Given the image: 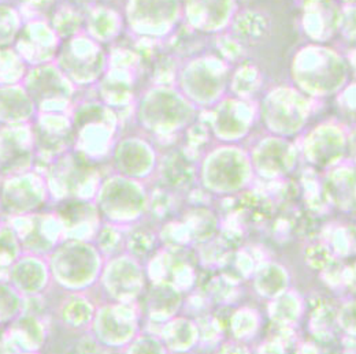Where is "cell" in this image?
I'll return each mask as SVG.
<instances>
[{"label": "cell", "mask_w": 356, "mask_h": 354, "mask_svg": "<svg viewBox=\"0 0 356 354\" xmlns=\"http://www.w3.org/2000/svg\"><path fill=\"white\" fill-rule=\"evenodd\" d=\"M248 152L238 146H221L197 162V186L214 199L237 197L254 186Z\"/></svg>", "instance_id": "6da1fadb"}, {"label": "cell", "mask_w": 356, "mask_h": 354, "mask_svg": "<svg viewBox=\"0 0 356 354\" xmlns=\"http://www.w3.org/2000/svg\"><path fill=\"white\" fill-rule=\"evenodd\" d=\"M93 201L104 223L129 227L148 217L149 182L113 171L102 178Z\"/></svg>", "instance_id": "7a4b0ae2"}, {"label": "cell", "mask_w": 356, "mask_h": 354, "mask_svg": "<svg viewBox=\"0 0 356 354\" xmlns=\"http://www.w3.org/2000/svg\"><path fill=\"white\" fill-rule=\"evenodd\" d=\"M93 339L104 351L122 352L144 328L143 317L136 304L104 301L92 319Z\"/></svg>", "instance_id": "3957f363"}, {"label": "cell", "mask_w": 356, "mask_h": 354, "mask_svg": "<svg viewBox=\"0 0 356 354\" xmlns=\"http://www.w3.org/2000/svg\"><path fill=\"white\" fill-rule=\"evenodd\" d=\"M97 280L106 301L137 304L149 279L145 266L122 252L104 260Z\"/></svg>", "instance_id": "277c9868"}, {"label": "cell", "mask_w": 356, "mask_h": 354, "mask_svg": "<svg viewBox=\"0 0 356 354\" xmlns=\"http://www.w3.org/2000/svg\"><path fill=\"white\" fill-rule=\"evenodd\" d=\"M200 259L192 246H162L145 264L148 279H165L191 293L197 283Z\"/></svg>", "instance_id": "5b68a950"}, {"label": "cell", "mask_w": 356, "mask_h": 354, "mask_svg": "<svg viewBox=\"0 0 356 354\" xmlns=\"http://www.w3.org/2000/svg\"><path fill=\"white\" fill-rule=\"evenodd\" d=\"M104 260L95 242H70L58 259V275L70 289H89L97 282Z\"/></svg>", "instance_id": "8992f818"}, {"label": "cell", "mask_w": 356, "mask_h": 354, "mask_svg": "<svg viewBox=\"0 0 356 354\" xmlns=\"http://www.w3.org/2000/svg\"><path fill=\"white\" fill-rule=\"evenodd\" d=\"M248 152L257 179L282 182L295 174L300 163V151L288 141L270 140Z\"/></svg>", "instance_id": "52a82bcc"}, {"label": "cell", "mask_w": 356, "mask_h": 354, "mask_svg": "<svg viewBox=\"0 0 356 354\" xmlns=\"http://www.w3.org/2000/svg\"><path fill=\"white\" fill-rule=\"evenodd\" d=\"M186 293L175 283L165 279L148 280V285L137 301L143 321L151 326H161L172 317L182 313Z\"/></svg>", "instance_id": "ba28073f"}, {"label": "cell", "mask_w": 356, "mask_h": 354, "mask_svg": "<svg viewBox=\"0 0 356 354\" xmlns=\"http://www.w3.org/2000/svg\"><path fill=\"white\" fill-rule=\"evenodd\" d=\"M319 187L323 204L327 210L340 215L355 212V166L344 162L319 177Z\"/></svg>", "instance_id": "9c48e42d"}, {"label": "cell", "mask_w": 356, "mask_h": 354, "mask_svg": "<svg viewBox=\"0 0 356 354\" xmlns=\"http://www.w3.org/2000/svg\"><path fill=\"white\" fill-rule=\"evenodd\" d=\"M159 156L152 145L138 140H125L115 146L111 156L114 173L125 177L151 182L158 167Z\"/></svg>", "instance_id": "30bf717a"}, {"label": "cell", "mask_w": 356, "mask_h": 354, "mask_svg": "<svg viewBox=\"0 0 356 354\" xmlns=\"http://www.w3.org/2000/svg\"><path fill=\"white\" fill-rule=\"evenodd\" d=\"M149 183L185 196L197 186V162L178 151L168 152L159 156L155 176Z\"/></svg>", "instance_id": "8fae6325"}, {"label": "cell", "mask_w": 356, "mask_h": 354, "mask_svg": "<svg viewBox=\"0 0 356 354\" xmlns=\"http://www.w3.org/2000/svg\"><path fill=\"white\" fill-rule=\"evenodd\" d=\"M248 283L252 293L267 303L292 287V273L281 262L266 259L257 262Z\"/></svg>", "instance_id": "7c38bea8"}, {"label": "cell", "mask_w": 356, "mask_h": 354, "mask_svg": "<svg viewBox=\"0 0 356 354\" xmlns=\"http://www.w3.org/2000/svg\"><path fill=\"white\" fill-rule=\"evenodd\" d=\"M156 332L168 353H191L199 348L200 344V328L196 319L179 313L166 323L158 326Z\"/></svg>", "instance_id": "4fadbf2b"}, {"label": "cell", "mask_w": 356, "mask_h": 354, "mask_svg": "<svg viewBox=\"0 0 356 354\" xmlns=\"http://www.w3.org/2000/svg\"><path fill=\"white\" fill-rule=\"evenodd\" d=\"M264 330V313L252 305H236L226 321V338L247 346L258 341ZM251 348V346H250Z\"/></svg>", "instance_id": "5bb4252c"}, {"label": "cell", "mask_w": 356, "mask_h": 354, "mask_svg": "<svg viewBox=\"0 0 356 354\" xmlns=\"http://www.w3.org/2000/svg\"><path fill=\"white\" fill-rule=\"evenodd\" d=\"M305 297L291 287L281 296L266 303V314L273 327L295 330L306 316Z\"/></svg>", "instance_id": "9a60e30c"}, {"label": "cell", "mask_w": 356, "mask_h": 354, "mask_svg": "<svg viewBox=\"0 0 356 354\" xmlns=\"http://www.w3.org/2000/svg\"><path fill=\"white\" fill-rule=\"evenodd\" d=\"M161 248L158 226L149 219L125 227V252L144 266Z\"/></svg>", "instance_id": "2e32d148"}, {"label": "cell", "mask_w": 356, "mask_h": 354, "mask_svg": "<svg viewBox=\"0 0 356 354\" xmlns=\"http://www.w3.org/2000/svg\"><path fill=\"white\" fill-rule=\"evenodd\" d=\"M257 260L252 253L243 248H236L226 252L216 269L223 280L232 286H244L250 282Z\"/></svg>", "instance_id": "e0dca14e"}, {"label": "cell", "mask_w": 356, "mask_h": 354, "mask_svg": "<svg viewBox=\"0 0 356 354\" xmlns=\"http://www.w3.org/2000/svg\"><path fill=\"white\" fill-rule=\"evenodd\" d=\"M95 245L104 259L125 252V228L103 221L95 235Z\"/></svg>", "instance_id": "ac0fdd59"}, {"label": "cell", "mask_w": 356, "mask_h": 354, "mask_svg": "<svg viewBox=\"0 0 356 354\" xmlns=\"http://www.w3.org/2000/svg\"><path fill=\"white\" fill-rule=\"evenodd\" d=\"M327 244L340 262L354 258L355 255L354 226L350 227L348 224H337L333 228Z\"/></svg>", "instance_id": "d6986e66"}, {"label": "cell", "mask_w": 356, "mask_h": 354, "mask_svg": "<svg viewBox=\"0 0 356 354\" xmlns=\"http://www.w3.org/2000/svg\"><path fill=\"white\" fill-rule=\"evenodd\" d=\"M122 353L166 354L168 351H166L165 344L162 342L161 337L156 332L141 330L134 337V339L127 345V348L122 351Z\"/></svg>", "instance_id": "ffe728a7"}, {"label": "cell", "mask_w": 356, "mask_h": 354, "mask_svg": "<svg viewBox=\"0 0 356 354\" xmlns=\"http://www.w3.org/2000/svg\"><path fill=\"white\" fill-rule=\"evenodd\" d=\"M305 259L307 266L312 267V269H318L319 272H325L340 262L326 241H315L312 244L306 251Z\"/></svg>", "instance_id": "44dd1931"}, {"label": "cell", "mask_w": 356, "mask_h": 354, "mask_svg": "<svg viewBox=\"0 0 356 354\" xmlns=\"http://www.w3.org/2000/svg\"><path fill=\"white\" fill-rule=\"evenodd\" d=\"M336 328L346 337H355V297L346 296L336 307Z\"/></svg>", "instance_id": "7402d4cb"}]
</instances>
